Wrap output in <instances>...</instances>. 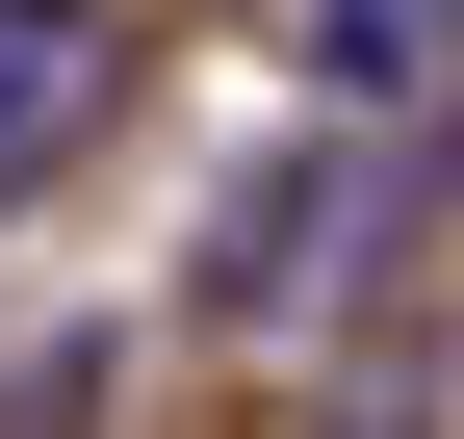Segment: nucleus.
<instances>
[{"instance_id":"obj_1","label":"nucleus","mask_w":464,"mask_h":439,"mask_svg":"<svg viewBox=\"0 0 464 439\" xmlns=\"http://www.w3.org/2000/svg\"><path fill=\"white\" fill-rule=\"evenodd\" d=\"M130 103V0H0V207L78 181V130Z\"/></svg>"},{"instance_id":"obj_2","label":"nucleus","mask_w":464,"mask_h":439,"mask_svg":"<svg viewBox=\"0 0 464 439\" xmlns=\"http://www.w3.org/2000/svg\"><path fill=\"white\" fill-rule=\"evenodd\" d=\"M284 26H310V78H335V103H413L464 0H284Z\"/></svg>"}]
</instances>
